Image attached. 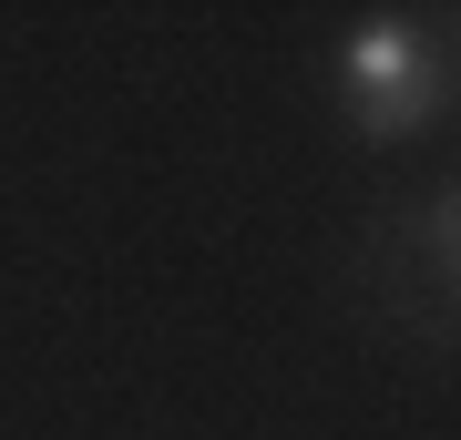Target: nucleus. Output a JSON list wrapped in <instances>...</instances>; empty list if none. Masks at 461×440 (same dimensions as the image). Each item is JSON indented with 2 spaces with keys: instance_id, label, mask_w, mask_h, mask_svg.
I'll return each instance as SVG.
<instances>
[{
  "instance_id": "f257e3e1",
  "label": "nucleus",
  "mask_w": 461,
  "mask_h": 440,
  "mask_svg": "<svg viewBox=\"0 0 461 440\" xmlns=\"http://www.w3.org/2000/svg\"><path fill=\"white\" fill-rule=\"evenodd\" d=\"M339 103H348L359 133H379V144L441 113V51L420 41V21H400V11L348 21V41H339Z\"/></svg>"
},
{
  "instance_id": "f03ea898",
  "label": "nucleus",
  "mask_w": 461,
  "mask_h": 440,
  "mask_svg": "<svg viewBox=\"0 0 461 440\" xmlns=\"http://www.w3.org/2000/svg\"><path fill=\"white\" fill-rule=\"evenodd\" d=\"M430 226H441V246H451V277H461V195H441V215H430Z\"/></svg>"
}]
</instances>
